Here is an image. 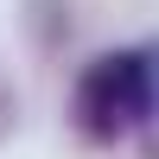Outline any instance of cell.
<instances>
[{"label": "cell", "mask_w": 159, "mask_h": 159, "mask_svg": "<svg viewBox=\"0 0 159 159\" xmlns=\"http://www.w3.org/2000/svg\"><path fill=\"white\" fill-rule=\"evenodd\" d=\"M140 121V45L96 51L70 83V134L89 147H115Z\"/></svg>", "instance_id": "6da1fadb"}, {"label": "cell", "mask_w": 159, "mask_h": 159, "mask_svg": "<svg viewBox=\"0 0 159 159\" xmlns=\"http://www.w3.org/2000/svg\"><path fill=\"white\" fill-rule=\"evenodd\" d=\"M19 25H25V38H32L38 57H57L70 45V32H76L70 0H19Z\"/></svg>", "instance_id": "7a4b0ae2"}, {"label": "cell", "mask_w": 159, "mask_h": 159, "mask_svg": "<svg viewBox=\"0 0 159 159\" xmlns=\"http://www.w3.org/2000/svg\"><path fill=\"white\" fill-rule=\"evenodd\" d=\"M134 134H140V153L159 159V38L140 45V121H134Z\"/></svg>", "instance_id": "3957f363"}, {"label": "cell", "mask_w": 159, "mask_h": 159, "mask_svg": "<svg viewBox=\"0 0 159 159\" xmlns=\"http://www.w3.org/2000/svg\"><path fill=\"white\" fill-rule=\"evenodd\" d=\"M13 127H19V96H13L7 70H0V140H13Z\"/></svg>", "instance_id": "277c9868"}]
</instances>
